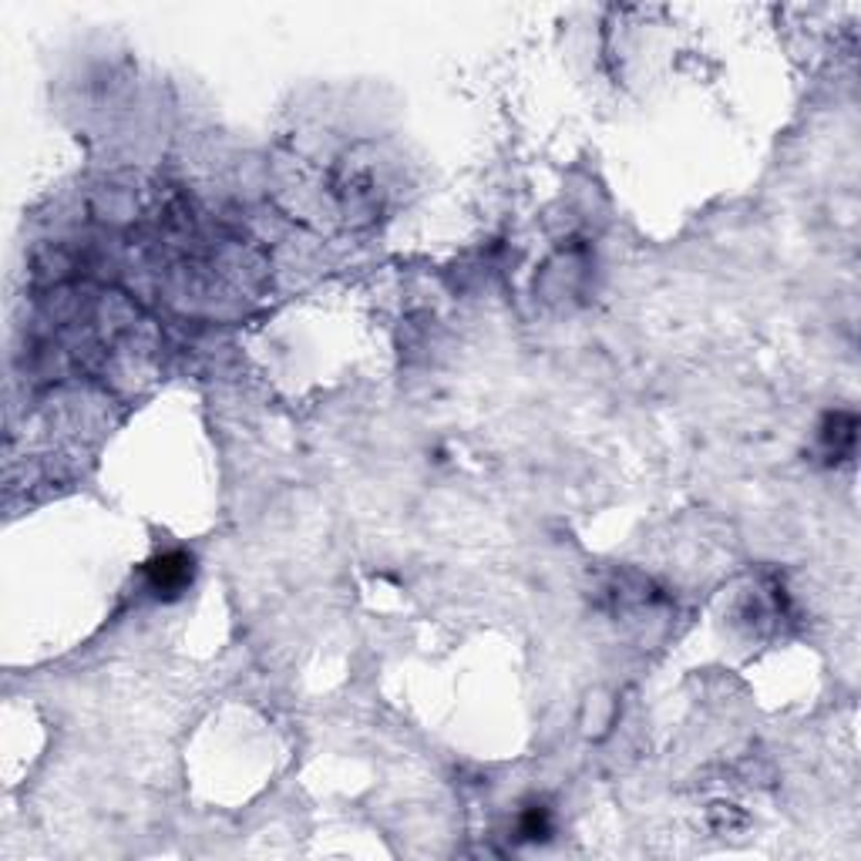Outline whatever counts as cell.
Masks as SVG:
<instances>
[{
  "label": "cell",
  "mask_w": 861,
  "mask_h": 861,
  "mask_svg": "<svg viewBox=\"0 0 861 861\" xmlns=\"http://www.w3.org/2000/svg\"><path fill=\"white\" fill-rule=\"evenodd\" d=\"M193 579H196V559L182 549L159 552L156 559L146 562V583L156 599H179L182 593H188Z\"/></svg>",
  "instance_id": "6da1fadb"
},
{
  "label": "cell",
  "mask_w": 861,
  "mask_h": 861,
  "mask_svg": "<svg viewBox=\"0 0 861 861\" xmlns=\"http://www.w3.org/2000/svg\"><path fill=\"white\" fill-rule=\"evenodd\" d=\"M552 835V815L546 804H529L518 818V838L521 841H546Z\"/></svg>",
  "instance_id": "7a4b0ae2"
}]
</instances>
